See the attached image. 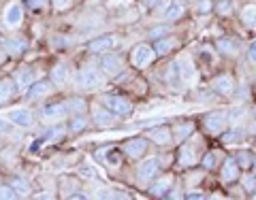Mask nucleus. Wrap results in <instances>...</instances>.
<instances>
[{
    "label": "nucleus",
    "instance_id": "f257e3e1",
    "mask_svg": "<svg viewBox=\"0 0 256 200\" xmlns=\"http://www.w3.org/2000/svg\"><path fill=\"white\" fill-rule=\"evenodd\" d=\"M102 107H107L111 113H114L116 117H128L132 113V102L124 98V96H118V94H105L100 98Z\"/></svg>",
    "mask_w": 256,
    "mask_h": 200
},
{
    "label": "nucleus",
    "instance_id": "f03ea898",
    "mask_svg": "<svg viewBox=\"0 0 256 200\" xmlns=\"http://www.w3.org/2000/svg\"><path fill=\"white\" fill-rule=\"evenodd\" d=\"M201 126H203V130L207 134H212V137H220V134L226 130V126H228V117L224 113H220V111H216V113H207L203 117Z\"/></svg>",
    "mask_w": 256,
    "mask_h": 200
},
{
    "label": "nucleus",
    "instance_id": "7ed1b4c3",
    "mask_svg": "<svg viewBox=\"0 0 256 200\" xmlns=\"http://www.w3.org/2000/svg\"><path fill=\"white\" fill-rule=\"evenodd\" d=\"M77 81H79V85H82V87H86V90H94V87L102 85V73H100V68L88 64V66H84L77 73Z\"/></svg>",
    "mask_w": 256,
    "mask_h": 200
},
{
    "label": "nucleus",
    "instance_id": "20e7f679",
    "mask_svg": "<svg viewBox=\"0 0 256 200\" xmlns=\"http://www.w3.org/2000/svg\"><path fill=\"white\" fill-rule=\"evenodd\" d=\"M198 147H201V141L196 143H182L180 145V151H178V164L180 169H190L198 162Z\"/></svg>",
    "mask_w": 256,
    "mask_h": 200
},
{
    "label": "nucleus",
    "instance_id": "39448f33",
    "mask_svg": "<svg viewBox=\"0 0 256 200\" xmlns=\"http://www.w3.org/2000/svg\"><path fill=\"white\" fill-rule=\"evenodd\" d=\"M156 60V51H154V47L152 45H137L132 49L130 53V62H132V66L134 68H148L152 62Z\"/></svg>",
    "mask_w": 256,
    "mask_h": 200
},
{
    "label": "nucleus",
    "instance_id": "423d86ee",
    "mask_svg": "<svg viewBox=\"0 0 256 200\" xmlns=\"http://www.w3.org/2000/svg\"><path fill=\"white\" fill-rule=\"evenodd\" d=\"M160 166H162V162H160V158H148L146 162H143L139 166V171H137V177H139V183L141 186H148L150 181H154L158 177V173H160Z\"/></svg>",
    "mask_w": 256,
    "mask_h": 200
},
{
    "label": "nucleus",
    "instance_id": "0eeeda50",
    "mask_svg": "<svg viewBox=\"0 0 256 200\" xmlns=\"http://www.w3.org/2000/svg\"><path fill=\"white\" fill-rule=\"evenodd\" d=\"M124 64H126L124 55L107 51V53L100 58V70H102V73H107L109 77H116L118 73H122V70H124Z\"/></svg>",
    "mask_w": 256,
    "mask_h": 200
},
{
    "label": "nucleus",
    "instance_id": "6e6552de",
    "mask_svg": "<svg viewBox=\"0 0 256 200\" xmlns=\"http://www.w3.org/2000/svg\"><path fill=\"white\" fill-rule=\"evenodd\" d=\"M118 45H120V38L116 34H102L98 38H94V41H90L88 49L92 53H107V51H114Z\"/></svg>",
    "mask_w": 256,
    "mask_h": 200
},
{
    "label": "nucleus",
    "instance_id": "1a4fd4ad",
    "mask_svg": "<svg viewBox=\"0 0 256 200\" xmlns=\"http://www.w3.org/2000/svg\"><path fill=\"white\" fill-rule=\"evenodd\" d=\"M220 177H222V181H226V183L239 181V177H242V166L237 164L235 156L233 158H224V162L220 166Z\"/></svg>",
    "mask_w": 256,
    "mask_h": 200
},
{
    "label": "nucleus",
    "instance_id": "9d476101",
    "mask_svg": "<svg viewBox=\"0 0 256 200\" xmlns=\"http://www.w3.org/2000/svg\"><path fill=\"white\" fill-rule=\"evenodd\" d=\"M235 79L233 75H228V73H222L218 77H214L212 79V90H216L218 94L222 96H233L235 94Z\"/></svg>",
    "mask_w": 256,
    "mask_h": 200
},
{
    "label": "nucleus",
    "instance_id": "9b49d317",
    "mask_svg": "<svg viewBox=\"0 0 256 200\" xmlns=\"http://www.w3.org/2000/svg\"><path fill=\"white\" fill-rule=\"evenodd\" d=\"M66 113H68L66 102H52V105H45L41 109V119H45V122H58Z\"/></svg>",
    "mask_w": 256,
    "mask_h": 200
},
{
    "label": "nucleus",
    "instance_id": "f8f14e48",
    "mask_svg": "<svg viewBox=\"0 0 256 200\" xmlns=\"http://www.w3.org/2000/svg\"><path fill=\"white\" fill-rule=\"evenodd\" d=\"M24 21V2H11L4 11V23L9 28H20Z\"/></svg>",
    "mask_w": 256,
    "mask_h": 200
},
{
    "label": "nucleus",
    "instance_id": "ddd939ff",
    "mask_svg": "<svg viewBox=\"0 0 256 200\" xmlns=\"http://www.w3.org/2000/svg\"><path fill=\"white\" fill-rule=\"evenodd\" d=\"M116 115L111 113V111L107 107H96L92 109V122L94 126H98V128H111V126H116Z\"/></svg>",
    "mask_w": 256,
    "mask_h": 200
},
{
    "label": "nucleus",
    "instance_id": "4468645a",
    "mask_svg": "<svg viewBox=\"0 0 256 200\" xmlns=\"http://www.w3.org/2000/svg\"><path fill=\"white\" fill-rule=\"evenodd\" d=\"M146 151H148V139L134 137L124 143V154L128 158H141V156H146Z\"/></svg>",
    "mask_w": 256,
    "mask_h": 200
},
{
    "label": "nucleus",
    "instance_id": "2eb2a0df",
    "mask_svg": "<svg viewBox=\"0 0 256 200\" xmlns=\"http://www.w3.org/2000/svg\"><path fill=\"white\" fill-rule=\"evenodd\" d=\"M96 158L102 160L107 166L111 169H118L120 164H122V154H120L118 147H105V149H98L96 151Z\"/></svg>",
    "mask_w": 256,
    "mask_h": 200
},
{
    "label": "nucleus",
    "instance_id": "dca6fc26",
    "mask_svg": "<svg viewBox=\"0 0 256 200\" xmlns=\"http://www.w3.org/2000/svg\"><path fill=\"white\" fill-rule=\"evenodd\" d=\"M148 139L152 143H156V145L160 147H166V145H171L173 143V132H171V128H156V130H150L148 132Z\"/></svg>",
    "mask_w": 256,
    "mask_h": 200
},
{
    "label": "nucleus",
    "instance_id": "f3484780",
    "mask_svg": "<svg viewBox=\"0 0 256 200\" xmlns=\"http://www.w3.org/2000/svg\"><path fill=\"white\" fill-rule=\"evenodd\" d=\"M34 81H36V68L34 66H24L15 73V83H18L22 90L24 87H30Z\"/></svg>",
    "mask_w": 256,
    "mask_h": 200
},
{
    "label": "nucleus",
    "instance_id": "a211bd4d",
    "mask_svg": "<svg viewBox=\"0 0 256 200\" xmlns=\"http://www.w3.org/2000/svg\"><path fill=\"white\" fill-rule=\"evenodd\" d=\"M54 90V85L50 81H34L28 87V100H38L43 96H50Z\"/></svg>",
    "mask_w": 256,
    "mask_h": 200
},
{
    "label": "nucleus",
    "instance_id": "6ab92c4d",
    "mask_svg": "<svg viewBox=\"0 0 256 200\" xmlns=\"http://www.w3.org/2000/svg\"><path fill=\"white\" fill-rule=\"evenodd\" d=\"M222 160H224L222 149H212V151H207V154L201 158V164H203L205 171H216L222 164Z\"/></svg>",
    "mask_w": 256,
    "mask_h": 200
},
{
    "label": "nucleus",
    "instance_id": "aec40b11",
    "mask_svg": "<svg viewBox=\"0 0 256 200\" xmlns=\"http://www.w3.org/2000/svg\"><path fill=\"white\" fill-rule=\"evenodd\" d=\"M171 132H173V143H184L186 139L192 137V132H194V124L192 122L178 124L175 128H171Z\"/></svg>",
    "mask_w": 256,
    "mask_h": 200
},
{
    "label": "nucleus",
    "instance_id": "412c9836",
    "mask_svg": "<svg viewBox=\"0 0 256 200\" xmlns=\"http://www.w3.org/2000/svg\"><path fill=\"white\" fill-rule=\"evenodd\" d=\"M220 137H222V145L224 147L239 145V143H244V139H246V130H242V128H230V132L224 130Z\"/></svg>",
    "mask_w": 256,
    "mask_h": 200
},
{
    "label": "nucleus",
    "instance_id": "4be33fe9",
    "mask_svg": "<svg viewBox=\"0 0 256 200\" xmlns=\"http://www.w3.org/2000/svg\"><path fill=\"white\" fill-rule=\"evenodd\" d=\"M15 92H18V87H15L13 79H0V105H6L9 100H13Z\"/></svg>",
    "mask_w": 256,
    "mask_h": 200
},
{
    "label": "nucleus",
    "instance_id": "5701e85b",
    "mask_svg": "<svg viewBox=\"0 0 256 200\" xmlns=\"http://www.w3.org/2000/svg\"><path fill=\"white\" fill-rule=\"evenodd\" d=\"M9 122L20 126V128H30L32 126V113L28 109H20V111H11L9 113Z\"/></svg>",
    "mask_w": 256,
    "mask_h": 200
},
{
    "label": "nucleus",
    "instance_id": "b1692460",
    "mask_svg": "<svg viewBox=\"0 0 256 200\" xmlns=\"http://www.w3.org/2000/svg\"><path fill=\"white\" fill-rule=\"evenodd\" d=\"M216 47H218V51L220 53H224V55H237L239 53V41L237 38H228V36H224V38H220L218 43H216Z\"/></svg>",
    "mask_w": 256,
    "mask_h": 200
},
{
    "label": "nucleus",
    "instance_id": "393cba45",
    "mask_svg": "<svg viewBox=\"0 0 256 200\" xmlns=\"http://www.w3.org/2000/svg\"><path fill=\"white\" fill-rule=\"evenodd\" d=\"M175 64H178V68H180V77H182L184 83H192L196 79V70L192 66L190 60H178Z\"/></svg>",
    "mask_w": 256,
    "mask_h": 200
},
{
    "label": "nucleus",
    "instance_id": "a878e982",
    "mask_svg": "<svg viewBox=\"0 0 256 200\" xmlns=\"http://www.w3.org/2000/svg\"><path fill=\"white\" fill-rule=\"evenodd\" d=\"M68 75H70L68 64H64V62L56 64V66L52 68V81H54L56 85H66V81H68Z\"/></svg>",
    "mask_w": 256,
    "mask_h": 200
},
{
    "label": "nucleus",
    "instance_id": "bb28decb",
    "mask_svg": "<svg viewBox=\"0 0 256 200\" xmlns=\"http://www.w3.org/2000/svg\"><path fill=\"white\" fill-rule=\"evenodd\" d=\"M239 17H242V23L248 30H256V4L244 6L242 13H239Z\"/></svg>",
    "mask_w": 256,
    "mask_h": 200
},
{
    "label": "nucleus",
    "instance_id": "cd10ccee",
    "mask_svg": "<svg viewBox=\"0 0 256 200\" xmlns=\"http://www.w3.org/2000/svg\"><path fill=\"white\" fill-rule=\"evenodd\" d=\"M175 45H178V41H175L173 36L158 38L156 45H154V51H156V55H166V53H171L175 49Z\"/></svg>",
    "mask_w": 256,
    "mask_h": 200
},
{
    "label": "nucleus",
    "instance_id": "c85d7f7f",
    "mask_svg": "<svg viewBox=\"0 0 256 200\" xmlns=\"http://www.w3.org/2000/svg\"><path fill=\"white\" fill-rule=\"evenodd\" d=\"M171 186H173V179H171V177L158 179L154 186L150 188V194H152V196H166V192L171 190Z\"/></svg>",
    "mask_w": 256,
    "mask_h": 200
},
{
    "label": "nucleus",
    "instance_id": "c756f323",
    "mask_svg": "<svg viewBox=\"0 0 256 200\" xmlns=\"http://www.w3.org/2000/svg\"><path fill=\"white\" fill-rule=\"evenodd\" d=\"M26 47H28V43L24 41V38H11V41L4 43V49L9 55H22L26 51Z\"/></svg>",
    "mask_w": 256,
    "mask_h": 200
},
{
    "label": "nucleus",
    "instance_id": "7c9ffc66",
    "mask_svg": "<svg viewBox=\"0 0 256 200\" xmlns=\"http://www.w3.org/2000/svg\"><path fill=\"white\" fill-rule=\"evenodd\" d=\"M182 15H184V4L180 2V0H175V2L171 0V4L166 6V11H164V19L166 21H178Z\"/></svg>",
    "mask_w": 256,
    "mask_h": 200
},
{
    "label": "nucleus",
    "instance_id": "2f4dec72",
    "mask_svg": "<svg viewBox=\"0 0 256 200\" xmlns=\"http://www.w3.org/2000/svg\"><path fill=\"white\" fill-rule=\"evenodd\" d=\"M88 128V119L79 113V115H75L73 119L68 122V132H73V134H79V132H84Z\"/></svg>",
    "mask_w": 256,
    "mask_h": 200
},
{
    "label": "nucleus",
    "instance_id": "473e14b6",
    "mask_svg": "<svg viewBox=\"0 0 256 200\" xmlns=\"http://www.w3.org/2000/svg\"><path fill=\"white\" fill-rule=\"evenodd\" d=\"M9 186L18 192V196H28L30 194V186H28V181L26 179H22V177H13Z\"/></svg>",
    "mask_w": 256,
    "mask_h": 200
},
{
    "label": "nucleus",
    "instance_id": "72a5a7b5",
    "mask_svg": "<svg viewBox=\"0 0 256 200\" xmlns=\"http://www.w3.org/2000/svg\"><path fill=\"white\" fill-rule=\"evenodd\" d=\"M235 160H237V164L242 166V169H252L256 156L252 154V151H239V154L235 156Z\"/></svg>",
    "mask_w": 256,
    "mask_h": 200
},
{
    "label": "nucleus",
    "instance_id": "f704fd0d",
    "mask_svg": "<svg viewBox=\"0 0 256 200\" xmlns=\"http://www.w3.org/2000/svg\"><path fill=\"white\" fill-rule=\"evenodd\" d=\"M66 102V109H68V113H84L86 107H88V102L84 98H70V100H64Z\"/></svg>",
    "mask_w": 256,
    "mask_h": 200
},
{
    "label": "nucleus",
    "instance_id": "c9c22d12",
    "mask_svg": "<svg viewBox=\"0 0 256 200\" xmlns=\"http://www.w3.org/2000/svg\"><path fill=\"white\" fill-rule=\"evenodd\" d=\"M216 13L222 15V17L230 15L233 13V0H218V4H216Z\"/></svg>",
    "mask_w": 256,
    "mask_h": 200
},
{
    "label": "nucleus",
    "instance_id": "e433bc0d",
    "mask_svg": "<svg viewBox=\"0 0 256 200\" xmlns=\"http://www.w3.org/2000/svg\"><path fill=\"white\" fill-rule=\"evenodd\" d=\"M24 6L30 11H43L47 4H50V0H22Z\"/></svg>",
    "mask_w": 256,
    "mask_h": 200
},
{
    "label": "nucleus",
    "instance_id": "4c0bfd02",
    "mask_svg": "<svg viewBox=\"0 0 256 200\" xmlns=\"http://www.w3.org/2000/svg\"><path fill=\"white\" fill-rule=\"evenodd\" d=\"M242 179V188L248 192V194H252V192L256 190V175H246V177H239Z\"/></svg>",
    "mask_w": 256,
    "mask_h": 200
},
{
    "label": "nucleus",
    "instance_id": "58836bf2",
    "mask_svg": "<svg viewBox=\"0 0 256 200\" xmlns=\"http://www.w3.org/2000/svg\"><path fill=\"white\" fill-rule=\"evenodd\" d=\"M15 198L20 196L11 186H0V200H15Z\"/></svg>",
    "mask_w": 256,
    "mask_h": 200
},
{
    "label": "nucleus",
    "instance_id": "ea45409f",
    "mask_svg": "<svg viewBox=\"0 0 256 200\" xmlns=\"http://www.w3.org/2000/svg\"><path fill=\"white\" fill-rule=\"evenodd\" d=\"M169 4H171V0H154V4H150V6H154L156 13L164 15V11H166V6H169Z\"/></svg>",
    "mask_w": 256,
    "mask_h": 200
},
{
    "label": "nucleus",
    "instance_id": "a19ab883",
    "mask_svg": "<svg viewBox=\"0 0 256 200\" xmlns=\"http://www.w3.org/2000/svg\"><path fill=\"white\" fill-rule=\"evenodd\" d=\"M52 6L56 11H64V9H68L70 6V0H50Z\"/></svg>",
    "mask_w": 256,
    "mask_h": 200
},
{
    "label": "nucleus",
    "instance_id": "79ce46f5",
    "mask_svg": "<svg viewBox=\"0 0 256 200\" xmlns=\"http://www.w3.org/2000/svg\"><path fill=\"white\" fill-rule=\"evenodd\" d=\"M212 9H214V2H212V0H201V2H198V6H196L198 13H210Z\"/></svg>",
    "mask_w": 256,
    "mask_h": 200
},
{
    "label": "nucleus",
    "instance_id": "37998d69",
    "mask_svg": "<svg viewBox=\"0 0 256 200\" xmlns=\"http://www.w3.org/2000/svg\"><path fill=\"white\" fill-rule=\"evenodd\" d=\"M248 58H250V62L256 66V38L250 43V47H248Z\"/></svg>",
    "mask_w": 256,
    "mask_h": 200
},
{
    "label": "nucleus",
    "instance_id": "c03bdc74",
    "mask_svg": "<svg viewBox=\"0 0 256 200\" xmlns=\"http://www.w3.org/2000/svg\"><path fill=\"white\" fill-rule=\"evenodd\" d=\"M9 130H11V126H9V119H0V134L9 132Z\"/></svg>",
    "mask_w": 256,
    "mask_h": 200
},
{
    "label": "nucleus",
    "instance_id": "a18cd8bd",
    "mask_svg": "<svg viewBox=\"0 0 256 200\" xmlns=\"http://www.w3.org/2000/svg\"><path fill=\"white\" fill-rule=\"evenodd\" d=\"M166 32H169V28H156V30L150 32V36H162V34H166Z\"/></svg>",
    "mask_w": 256,
    "mask_h": 200
},
{
    "label": "nucleus",
    "instance_id": "49530a36",
    "mask_svg": "<svg viewBox=\"0 0 256 200\" xmlns=\"http://www.w3.org/2000/svg\"><path fill=\"white\" fill-rule=\"evenodd\" d=\"M186 198L194 200V198H203V194H201V192H194V190H192V192H188V194H186Z\"/></svg>",
    "mask_w": 256,
    "mask_h": 200
},
{
    "label": "nucleus",
    "instance_id": "de8ad7c7",
    "mask_svg": "<svg viewBox=\"0 0 256 200\" xmlns=\"http://www.w3.org/2000/svg\"><path fill=\"white\" fill-rule=\"evenodd\" d=\"M4 60H6V53H4V51H0V64H2Z\"/></svg>",
    "mask_w": 256,
    "mask_h": 200
},
{
    "label": "nucleus",
    "instance_id": "09e8293b",
    "mask_svg": "<svg viewBox=\"0 0 256 200\" xmlns=\"http://www.w3.org/2000/svg\"><path fill=\"white\" fill-rule=\"evenodd\" d=\"M252 169H254V175H256V160H254V164H252Z\"/></svg>",
    "mask_w": 256,
    "mask_h": 200
},
{
    "label": "nucleus",
    "instance_id": "8fccbe9b",
    "mask_svg": "<svg viewBox=\"0 0 256 200\" xmlns=\"http://www.w3.org/2000/svg\"><path fill=\"white\" fill-rule=\"evenodd\" d=\"M252 198H254V200H256V190H254V192H252Z\"/></svg>",
    "mask_w": 256,
    "mask_h": 200
}]
</instances>
